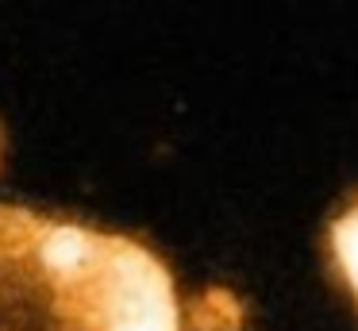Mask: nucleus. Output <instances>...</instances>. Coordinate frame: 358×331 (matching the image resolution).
Segmentation results:
<instances>
[{"label": "nucleus", "mask_w": 358, "mask_h": 331, "mask_svg": "<svg viewBox=\"0 0 358 331\" xmlns=\"http://www.w3.org/2000/svg\"><path fill=\"white\" fill-rule=\"evenodd\" d=\"M327 243H331V262L339 269L343 285L350 289V297L358 300V200L347 212L335 216L331 231H327Z\"/></svg>", "instance_id": "obj_2"}, {"label": "nucleus", "mask_w": 358, "mask_h": 331, "mask_svg": "<svg viewBox=\"0 0 358 331\" xmlns=\"http://www.w3.org/2000/svg\"><path fill=\"white\" fill-rule=\"evenodd\" d=\"M0 331H185L166 262L131 235L0 204Z\"/></svg>", "instance_id": "obj_1"}]
</instances>
